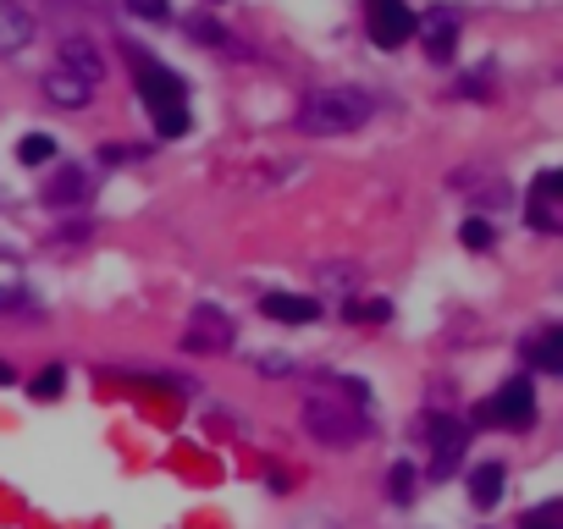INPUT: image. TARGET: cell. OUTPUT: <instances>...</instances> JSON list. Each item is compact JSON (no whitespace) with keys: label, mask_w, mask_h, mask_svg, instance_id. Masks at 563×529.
Wrapping results in <instances>:
<instances>
[{"label":"cell","mask_w":563,"mask_h":529,"mask_svg":"<svg viewBox=\"0 0 563 529\" xmlns=\"http://www.w3.org/2000/svg\"><path fill=\"white\" fill-rule=\"evenodd\" d=\"M23 45H34V17L12 0H0V56H17Z\"/></svg>","instance_id":"7"},{"label":"cell","mask_w":563,"mask_h":529,"mask_svg":"<svg viewBox=\"0 0 563 529\" xmlns=\"http://www.w3.org/2000/svg\"><path fill=\"white\" fill-rule=\"evenodd\" d=\"M155 127H160V138H183L188 133V111H160Z\"/></svg>","instance_id":"15"},{"label":"cell","mask_w":563,"mask_h":529,"mask_svg":"<svg viewBox=\"0 0 563 529\" xmlns=\"http://www.w3.org/2000/svg\"><path fill=\"white\" fill-rule=\"evenodd\" d=\"M498 496H503V464H480L469 475V502L475 507H498Z\"/></svg>","instance_id":"10"},{"label":"cell","mask_w":563,"mask_h":529,"mask_svg":"<svg viewBox=\"0 0 563 529\" xmlns=\"http://www.w3.org/2000/svg\"><path fill=\"white\" fill-rule=\"evenodd\" d=\"M376 116V100L354 83H327V88H309L298 100V127L315 133V138H343V133H359L365 122Z\"/></svg>","instance_id":"1"},{"label":"cell","mask_w":563,"mask_h":529,"mask_svg":"<svg viewBox=\"0 0 563 529\" xmlns=\"http://www.w3.org/2000/svg\"><path fill=\"white\" fill-rule=\"evenodd\" d=\"M431 447H437V458H431V475H448L453 464H458V453H464V425L458 419H431Z\"/></svg>","instance_id":"6"},{"label":"cell","mask_w":563,"mask_h":529,"mask_svg":"<svg viewBox=\"0 0 563 529\" xmlns=\"http://www.w3.org/2000/svg\"><path fill=\"white\" fill-rule=\"evenodd\" d=\"M387 315H392V304H381V298L359 304V320H387Z\"/></svg>","instance_id":"19"},{"label":"cell","mask_w":563,"mask_h":529,"mask_svg":"<svg viewBox=\"0 0 563 529\" xmlns=\"http://www.w3.org/2000/svg\"><path fill=\"white\" fill-rule=\"evenodd\" d=\"M61 386H66V370H61V365H50V370L34 381V397H45V403H50V397H61Z\"/></svg>","instance_id":"14"},{"label":"cell","mask_w":563,"mask_h":529,"mask_svg":"<svg viewBox=\"0 0 563 529\" xmlns=\"http://www.w3.org/2000/svg\"><path fill=\"white\" fill-rule=\"evenodd\" d=\"M50 155H56L50 138H23V144H17V160H23V165H39V160H50Z\"/></svg>","instance_id":"13"},{"label":"cell","mask_w":563,"mask_h":529,"mask_svg":"<svg viewBox=\"0 0 563 529\" xmlns=\"http://www.w3.org/2000/svg\"><path fill=\"white\" fill-rule=\"evenodd\" d=\"M266 315L282 320V325H309V320H320V304H315V298H298V293H271V298H266Z\"/></svg>","instance_id":"8"},{"label":"cell","mask_w":563,"mask_h":529,"mask_svg":"<svg viewBox=\"0 0 563 529\" xmlns=\"http://www.w3.org/2000/svg\"><path fill=\"white\" fill-rule=\"evenodd\" d=\"M530 529H552V518H547V513H536V518H530Z\"/></svg>","instance_id":"21"},{"label":"cell","mask_w":563,"mask_h":529,"mask_svg":"<svg viewBox=\"0 0 563 529\" xmlns=\"http://www.w3.org/2000/svg\"><path fill=\"white\" fill-rule=\"evenodd\" d=\"M365 17H370V39H376L381 50L404 45V39L415 34V12L404 7V0H365Z\"/></svg>","instance_id":"3"},{"label":"cell","mask_w":563,"mask_h":529,"mask_svg":"<svg viewBox=\"0 0 563 529\" xmlns=\"http://www.w3.org/2000/svg\"><path fill=\"white\" fill-rule=\"evenodd\" d=\"M492 419H503V425H530V419H536V392H530L525 376L498 386V397H492Z\"/></svg>","instance_id":"5"},{"label":"cell","mask_w":563,"mask_h":529,"mask_svg":"<svg viewBox=\"0 0 563 529\" xmlns=\"http://www.w3.org/2000/svg\"><path fill=\"white\" fill-rule=\"evenodd\" d=\"M45 88H50V100H56V106H84L95 83H89V77H77V72H66V66H56V72L45 77Z\"/></svg>","instance_id":"9"},{"label":"cell","mask_w":563,"mask_h":529,"mask_svg":"<svg viewBox=\"0 0 563 529\" xmlns=\"http://www.w3.org/2000/svg\"><path fill=\"white\" fill-rule=\"evenodd\" d=\"M138 95L144 106L160 116V111H183V77L167 72V66H155V61H138Z\"/></svg>","instance_id":"4"},{"label":"cell","mask_w":563,"mask_h":529,"mask_svg":"<svg viewBox=\"0 0 563 529\" xmlns=\"http://www.w3.org/2000/svg\"><path fill=\"white\" fill-rule=\"evenodd\" d=\"M194 34H199V39H221V28H216V23H205V17H194Z\"/></svg>","instance_id":"20"},{"label":"cell","mask_w":563,"mask_h":529,"mask_svg":"<svg viewBox=\"0 0 563 529\" xmlns=\"http://www.w3.org/2000/svg\"><path fill=\"white\" fill-rule=\"evenodd\" d=\"M392 502H397V507L415 502V469H409V464H397V469H392Z\"/></svg>","instance_id":"12"},{"label":"cell","mask_w":563,"mask_h":529,"mask_svg":"<svg viewBox=\"0 0 563 529\" xmlns=\"http://www.w3.org/2000/svg\"><path fill=\"white\" fill-rule=\"evenodd\" d=\"M12 381V365H0V386H7Z\"/></svg>","instance_id":"22"},{"label":"cell","mask_w":563,"mask_h":529,"mask_svg":"<svg viewBox=\"0 0 563 529\" xmlns=\"http://www.w3.org/2000/svg\"><path fill=\"white\" fill-rule=\"evenodd\" d=\"M127 7H133L138 17H149V23H155V17H167V0H127Z\"/></svg>","instance_id":"18"},{"label":"cell","mask_w":563,"mask_h":529,"mask_svg":"<svg viewBox=\"0 0 563 529\" xmlns=\"http://www.w3.org/2000/svg\"><path fill=\"white\" fill-rule=\"evenodd\" d=\"M536 365H541V370H563V331H547V336L536 342Z\"/></svg>","instance_id":"11"},{"label":"cell","mask_w":563,"mask_h":529,"mask_svg":"<svg viewBox=\"0 0 563 529\" xmlns=\"http://www.w3.org/2000/svg\"><path fill=\"white\" fill-rule=\"evenodd\" d=\"M458 237H464L469 248H487V243H492V226H487V221H464V232H458Z\"/></svg>","instance_id":"17"},{"label":"cell","mask_w":563,"mask_h":529,"mask_svg":"<svg viewBox=\"0 0 563 529\" xmlns=\"http://www.w3.org/2000/svg\"><path fill=\"white\" fill-rule=\"evenodd\" d=\"M453 45H458V39H453V28H448V23H442V28H437V34H431V45H426V50H431V56H437V61H453Z\"/></svg>","instance_id":"16"},{"label":"cell","mask_w":563,"mask_h":529,"mask_svg":"<svg viewBox=\"0 0 563 529\" xmlns=\"http://www.w3.org/2000/svg\"><path fill=\"white\" fill-rule=\"evenodd\" d=\"M359 397H309L304 403V430L320 441V447H354V441L370 435V419L354 408Z\"/></svg>","instance_id":"2"}]
</instances>
